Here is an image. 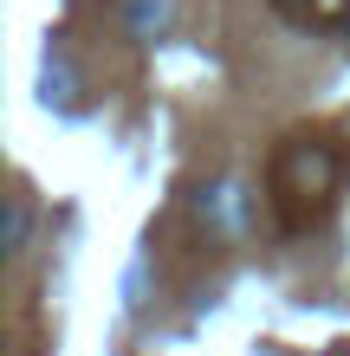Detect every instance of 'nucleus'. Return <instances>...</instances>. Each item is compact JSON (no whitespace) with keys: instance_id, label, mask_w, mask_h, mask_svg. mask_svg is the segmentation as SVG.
I'll return each instance as SVG.
<instances>
[{"instance_id":"f257e3e1","label":"nucleus","mask_w":350,"mask_h":356,"mask_svg":"<svg viewBox=\"0 0 350 356\" xmlns=\"http://www.w3.org/2000/svg\"><path fill=\"white\" fill-rule=\"evenodd\" d=\"M344 195V149L318 130H299L273 156V207L285 234H312Z\"/></svg>"},{"instance_id":"f03ea898","label":"nucleus","mask_w":350,"mask_h":356,"mask_svg":"<svg viewBox=\"0 0 350 356\" xmlns=\"http://www.w3.org/2000/svg\"><path fill=\"white\" fill-rule=\"evenodd\" d=\"M189 214H195V227L214 246H240L246 234H253V188H246L240 175H208V181H195Z\"/></svg>"},{"instance_id":"7ed1b4c3","label":"nucleus","mask_w":350,"mask_h":356,"mask_svg":"<svg viewBox=\"0 0 350 356\" xmlns=\"http://www.w3.org/2000/svg\"><path fill=\"white\" fill-rule=\"evenodd\" d=\"M39 104H46L52 117H72L78 104H85V72H78V58L65 39H46V52H39Z\"/></svg>"},{"instance_id":"20e7f679","label":"nucleus","mask_w":350,"mask_h":356,"mask_svg":"<svg viewBox=\"0 0 350 356\" xmlns=\"http://www.w3.org/2000/svg\"><path fill=\"white\" fill-rule=\"evenodd\" d=\"M169 13H175V0H123V39L130 46H156L169 33Z\"/></svg>"},{"instance_id":"39448f33","label":"nucleus","mask_w":350,"mask_h":356,"mask_svg":"<svg viewBox=\"0 0 350 356\" xmlns=\"http://www.w3.org/2000/svg\"><path fill=\"white\" fill-rule=\"evenodd\" d=\"M7 259H26V246H33V195L26 188H13L7 195Z\"/></svg>"}]
</instances>
